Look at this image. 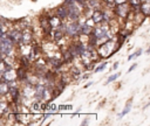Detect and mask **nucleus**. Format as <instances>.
Wrapping results in <instances>:
<instances>
[{
  "label": "nucleus",
  "instance_id": "nucleus-1",
  "mask_svg": "<svg viewBox=\"0 0 150 126\" xmlns=\"http://www.w3.org/2000/svg\"><path fill=\"white\" fill-rule=\"evenodd\" d=\"M66 34L70 35V36H75V35L81 34V26H80V23L77 21H74L71 24L66 26Z\"/></svg>",
  "mask_w": 150,
  "mask_h": 126
},
{
  "label": "nucleus",
  "instance_id": "nucleus-2",
  "mask_svg": "<svg viewBox=\"0 0 150 126\" xmlns=\"http://www.w3.org/2000/svg\"><path fill=\"white\" fill-rule=\"evenodd\" d=\"M68 18L70 19V20H73V21H77L79 20V18H80V12H79V9L74 6V4H71V5H68Z\"/></svg>",
  "mask_w": 150,
  "mask_h": 126
},
{
  "label": "nucleus",
  "instance_id": "nucleus-3",
  "mask_svg": "<svg viewBox=\"0 0 150 126\" xmlns=\"http://www.w3.org/2000/svg\"><path fill=\"white\" fill-rule=\"evenodd\" d=\"M8 35L13 40L14 43H22V41H23V34L18 29L12 30L11 33H8Z\"/></svg>",
  "mask_w": 150,
  "mask_h": 126
},
{
  "label": "nucleus",
  "instance_id": "nucleus-4",
  "mask_svg": "<svg viewBox=\"0 0 150 126\" xmlns=\"http://www.w3.org/2000/svg\"><path fill=\"white\" fill-rule=\"evenodd\" d=\"M46 91H47L46 86L39 84V85L36 86V89H35V98H36L38 100H42V99L46 97Z\"/></svg>",
  "mask_w": 150,
  "mask_h": 126
},
{
  "label": "nucleus",
  "instance_id": "nucleus-5",
  "mask_svg": "<svg viewBox=\"0 0 150 126\" xmlns=\"http://www.w3.org/2000/svg\"><path fill=\"white\" fill-rule=\"evenodd\" d=\"M11 83L8 80H5L2 79V82L0 83V93L1 96H5L6 93H9V90H11Z\"/></svg>",
  "mask_w": 150,
  "mask_h": 126
},
{
  "label": "nucleus",
  "instance_id": "nucleus-6",
  "mask_svg": "<svg viewBox=\"0 0 150 126\" xmlns=\"http://www.w3.org/2000/svg\"><path fill=\"white\" fill-rule=\"evenodd\" d=\"M68 6L66 5V7L64 6H60V7H57V9H56V15L59 16V18H61V19H66V18H68Z\"/></svg>",
  "mask_w": 150,
  "mask_h": 126
},
{
  "label": "nucleus",
  "instance_id": "nucleus-7",
  "mask_svg": "<svg viewBox=\"0 0 150 126\" xmlns=\"http://www.w3.org/2000/svg\"><path fill=\"white\" fill-rule=\"evenodd\" d=\"M91 20L94 23H100L103 21V12L96 9L93 12V15H91Z\"/></svg>",
  "mask_w": 150,
  "mask_h": 126
},
{
  "label": "nucleus",
  "instance_id": "nucleus-8",
  "mask_svg": "<svg viewBox=\"0 0 150 126\" xmlns=\"http://www.w3.org/2000/svg\"><path fill=\"white\" fill-rule=\"evenodd\" d=\"M48 19H49V23H50V26L52 27H56V28H59L60 26H62V22H61V18H59L57 15H52V16H48Z\"/></svg>",
  "mask_w": 150,
  "mask_h": 126
},
{
  "label": "nucleus",
  "instance_id": "nucleus-9",
  "mask_svg": "<svg viewBox=\"0 0 150 126\" xmlns=\"http://www.w3.org/2000/svg\"><path fill=\"white\" fill-rule=\"evenodd\" d=\"M107 35V33H105V30L103 29V28H95L94 30H93V36L94 37H96L97 40H100V38H103L104 36Z\"/></svg>",
  "mask_w": 150,
  "mask_h": 126
},
{
  "label": "nucleus",
  "instance_id": "nucleus-10",
  "mask_svg": "<svg viewBox=\"0 0 150 126\" xmlns=\"http://www.w3.org/2000/svg\"><path fill=\"white\" fill-rule=\"evenodd\" d=\"M9 93H11V96H12V100H13L14 103H18V99H19V94H20V92H19V89H18V88H15V86H11Z\"/></svg>",
  "mask_w": 150,
  "mask_h": 126
},
{
  "label": "nucleus",
  "instance_id": "nucleus-11",
  "mask_svg": "<svg viewBox=\"0 0 150 126\" xmlns=\"http://www.w3.org/2000/svg\"><path fill=\"white\" fill-rule=\"evenodd\" d=\"M91 32H93V29H91V27L88 23H83L81 26V34H83V35H90Z\"/></svg>",
  "mask_w": 150,
  "mask_h": 126
},
{
  "label": "nucleus",
  "instance_id": "nucleus-12",
  "mask_svg": "<svg viewBox=\"0 0 150 126\" xmlns=\"http://www.w3.org/2000/svg\"><path fill=\"white\" fill-rule=\"evenodd\" d=\"M131 104H132V100L131 99H129V102L127 103V105H125V107H124V110L118 114V118H122V117H124L127 113H129L130 112V108H131Z\"/></svg>",
  "mask_w": 150,
  "mask_h": 126
},
{
  "label": "nucleus",
  "instance_id": "nucleus-13",
  "mask_svg": "<svg viewBox=\"0 0 150 126\" xmlns=\"http://www.w3.org/2000/svg\"><path fill=\"white\" fill-rule=\"evenodd\" d=\"M50 62V64L54 66V69H59L61 65H62V62L60 60H56V58H49L48 60Z\"/></svg>",
  "mask_w": 150,
  "mask_h": 126
},
{
  "label": "nucleus",
  "instance_id": "nucleus-14",
  "mask_svg": "<svg viewBox=\"0 0 150 126\" xmlns=\"http://www.w3.org/2000/svg\"><path fill=\"white\" fill-rule=\"evenodd\" d=\"M20 62H21V66H23V68L29 66V57L28 56H21Z\"/></svg>",
  "mask_w": 150,
  "mask_h": 126
},
{
  "label": "nucleus",
  "instance_id": "nucleus-15",
  "mask_svg": "<svg viewBox=\"0 0 150 126\" xmlns=\"http://www.w3.org/2000/svg\"><path fill=\"white\" fill-rule=\"evenodd\" d=\"M53 37H54V40H55V41H60V40L63 37V32H61L60 29L55 30V32H54V36H53Z\"/></svg>",
  "mask_w": 150,
  "mask_h": 126
},
{
  "label": "nucleus",
  "instance_id": "nucleus-16",
  "mask_svg": "<svg viewBox=\"0 0 150 126\" xmlns=\"http://www.w3.org/2000/svg\"><path fill=\"white\" fill-rule=\"evenodd\" d=\"M120 77V72H116V74H114V75H111L108 79H107V82H105V84H109V83H111V82H114V80H116L117 78Z\"/></svg>",
  "mask_w": 150,
  "mask_h": 126
},
{
  "label": "nucleus",
  "instance_id": "nucleus-17",
  "mask_svg": "<svg viewBox=\"0 0 150 126\" xmlns=\"http://www.w3.org/2000/svg\"><path fill=\"white\" fill-rule=\"evenodd\" d=\"M32 110H33V111H40V110H42V108H41V104L39 103V100L33 103V105H32Z\"/></svg>",
  "mask_w": 150,
  "mask_h": 126
},
{
  "label": "nucleus",
  "instance_id": "nucleus-18",
  "mask_svg": "<svg viewBox=\"0 0 150 126\" xmlns=\"http://www.w3.org/2000/svg\"><path fill=\"white\" fill-rule=\"evenodd\" d=\"M105 66H107V62H103V63H102V64H101L100 66H97V68H96V69L94 70V72H98V71L103 70V69H104Z\"/></svg>",
  "mask_w": 150,
  "mask_h": 126
},
{
  "label": "nucleus",
  "instance_id": "nucleus-19",
  "mask_svg": "<svg viewBox=\"0 0 150 126\" xmlns=\"http://www.w3.org/2000/svg\"><path fill=\"white\" fill-rule=\"evenodd\" d=\"M73 75L77 77V76L80 75V71H79V69H76V68H75V69H73Z\"/></svg>",
  "mask_w": 150,
  "mask_h": 126
},
{
  "label": "nucleus",
  "instance_id": "nucleus-20",
  "mask_svg": "<svg viewBox=\"0 0 150 126\" xmlns=\"http://www.w3.org/2000/svg\"><path fill=\"white\" fill-rule=\"evenodd\" d=\"M136 66H137V63H134V64H132V65H131V66L129 68V70H128V72H131V71H132V70H134V69H135Z\"/></svg>",
  "mask_w": 150,
  "mask_h": 126
},
{
  "label": "nucleus",
  "instance_id": "nucleus-21",
  "mask_svg": "<svg viewBox=\"0 0 150 126\" xmlns=\"http://www.w3.org/2000/svg\"><path fill=\"white\" fill-rule=\"evenodd\" d=\"M142 52H143V50H142V49H138V50H137V51L135 52V55H136V57H138V56H139V55H141Z\"/></svg>",
  "mask_w": 150,
  "mask_h": 126
},
{
  "label": "nucleus",
  "instance_id": "nucleus-22",
  "mask_svg": "<svg viewBox=\"0 0 150 126\" xmlns=\"http://www.w3.org/2000/svg\"><path fill=\"white\" fill-rule=\"evenodd\" d=\"M135 57H136V55H135V52H134L132 55H130V56L128 57V61H131V60H132V58H135Z\"/></svg>",
  "mask_w": 150,
  "mask_h": 126
},
{
  "label": "nucleus",
  "instance_id": "nucleus-23",
  "mask_svg": "<svg viewBox=\"0 0 150 126\" xmlns=\"http://www.w3.org/2000/svg\"><path fill=\"white\" fill-rule=\"evenodd\" d=\"M117 66H118V62H116V63H115V64H114V69H116V68H117Z\"/></svg>",
  "mask_w": 150,
  "mask_h": 126
},
{
  "label": "nucleus",
  "instance_id": "nucleus-24",
  "mask_svg": "<svg viewBox=\"0 0 150 126\" xmlns=\"http://www.w3.org/2000/svg\"><path fill=\"white\" fill-rule=\"evenodd\" d=\"M87 124H88V120H83L82 121V125H87Z\"/></svg>",
  "mask_w": 150,
  "mask_h": 126
},
{
  "label": "nucleus",
  "instance_id": "nucleus-25",
  "mask_svg": "<svg viewBox=\"0 0 150 126\" xmlns=\"http://www.w3.org/2000/svg\"><path fill=\"white\" fill-rule=\"evenodd\" d=\"M146 54H150V47L146 49Z\"/></svg>",
  "mask_w": 150,
  "mask_h": 126
},
{
  "label": "nucleus",
  "instance_id": "nucleus-26",
  "mask_svg": "<svg viewBox=\"0 0 150 126\" xmlns=\"http://www.w3.org/2000/svg\"><path fill=\"white\" fill-rule=\"evenodd\" d=\"M86 1H94V0H86Z\"/></svg>",
  "mask_w": 150,
  "mask_h": 126
}]
</instances>
